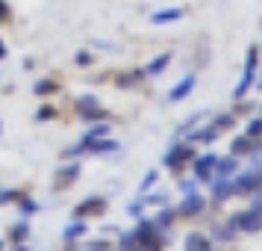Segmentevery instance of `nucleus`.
<instances>
[{
  "mask_svg": "<svg viewBox=\"0 0 262 251\" xmlns=\"http://www.w3.org/2000/svg\"><path fill=\"white\" fill-rule=\"evenodd\" d=\"M259 133H262V119H253L248 127H245V136H250V139H253V136H259Z\"/></svg>",
  "mask_w": 262,
  "mask_h": 251,
  "instance_id": "27",
  "label": "nucleus"
},
{
  "mask_svg": "<svg viewBox=\"0 0 262 251\" xmlns=\"http://www.w3.org/2000/svg\"><path fill=\"white\" fill-rule=\"evenodd\" d=\"M156 178H159V171H156V168H154V171H147V175L142 178V186H139V189H142V195H144V192H147V189H150V186L156 183Z\"/></svg>",
  "mask_w": 262,
  "mask_h": 251,
  "instance_id": "26",
  "label": "nucleus"
},
{
  "mask_svg": "<svg viewBox=\"0 0 262 251\" xmlns=\"http://www.w3.org/2000/svg\"><path fill=\"white\" fill-rule=\"evenodd\" d=\"M180 192H183V195H191V192H198V180H183V183H180Z\"/></svg>",
  "mask_w": 262,
  "mask_h": 251,
  "instance_id": "30",
  "label": "nucleus"
},
{
  "mask_svg": "<svg viewBox=\"0 0 262 251\" xmlns=\"http://www.w3.org/2000/svg\"><path fill=\"white\" fill-rule=\"evenodd\" d=\"M83 234H85V222H83V219H77L74 225L65 227V237H62V239H65V242H74V239L83 237Z\"/></svg>",
  "mask_w": 262,
  "mask_h": 251,
  "instance_id": "19",
  "label": "nucleus"
},
{
  "mask_svg": "<svg viewBox=\"0 0 262 251\" xmlns=\"http://www.w3.org/2000/svg\"><path fill=\"white\" fill-rule=\"evenodd\" d=\"M212 237L218 239V242H233V239H236V230L230 225H212Z\"/></svg>",
  "mask_w": 262,
  "mask_h": 251,
  "instance_id": "18",
  "label": "nucleus"
},
{
  "mask_svg": "<svg viewBox=\"0 0 262 251\" xmlns=\"http://www.w3.org/2000/svg\"><path fill=\"white\" fill-rule=\"evenodd\" d=\"M186 251H209V239L203 234H189L186 237Z\"/></svg>",
  "mask_w": 262,
  "mask_h": 251,
  "instance_id": "16",
  "label": "nucleus"
},
{
  "mask_svg": "<svg viewBox=\"0 0 262 251\" xmlns=\"http://www.w3.org/2000/svg\"><path fill=\"white\" fill-rule=\"evenodd\" d=\"M77 62H80V65H89V62H92V53H77Z\"/></svg>",
  "mask_w": 262,
  "mask_h": 251,
  "instance_id": "36",
  "label": "nucleus"
},
{
  "mask_svg": "<svg viewBox=\"0 0 262 251\" xmlns=\"http://www.w3.org/2000/svg\"><path fill=\"white\" fill-rule=\"evenodd\" d=\"M3 56H6V48H3V45H0V60H3Z\"/></svg>",
  "mask_w": 262,
  "mask_h": 251,
  "instance_id": "39",
  "label": "nucleus"
},
{
  "mask_svg": "<svg viewBox=\"0 0 262 251\" xmlns=\"http://www.w3.org/2000/svg\"><path fill=\"white\" fill-rule=\"evenodd\" d=\"M236 192H233V180H227V178H218L212 183V201L215 204H224V201H230Z\"/></svg>",
  "mask_w": 262,
  "mask_h": 251,
  "instance_id": "10",
  "label": "nucleus"
},
{
  "mask_svg": "<svg viewBox=\"0 0 262 251\" xmlns=\"http://www.w3.org/2000/svg\"><path fill=\"white\" fill-rule=\"evenodd\" d=\"M85 151H89V148H85V142H80V145H71V148H65L62 154H65V157H80V154H85Z\"/></svg>",
  "mask_w": 262,
  "mask_h": 251,
  "instance_id": "29",
  "label": "nucleus"
},
{
  "mask_svg": "<svg viewBox=\"0 0 262 251\" xmlns=\"http://www.w3.org/2000/svg\"><path fill=\"white\" fill-rule=\"evenodd\" d=\"M154 225H156V230H168V227L174 225V213H171V210H162V213L154 219Z\"/></svg>",
  "mask_w": 262,
  "mask_h": 251,
  "instance_id": "21",
  "label": "nucleus"
},
{
  "mask_svg": "<svg viewBox=\"0 0 262 251\" xmlns=\"http://www.w3.org/2000/svg\"><path fill=\"white\" fill-rule=\"evenodd\" d=\"M236 168H238V163H236V157L230 154V157H215V163H212V171L218 175V178H230V175H236Z\"/></svg>",
  "mask_w": 262,
  "mask_h": 251,
  "instance_id": "12",
  "label": "nucleus"
},
{
  "mask_svg": "<svg viewBox=\"0 0 262 251\" xmlns=\"http://www.w3.org/2000/svg\"><path fill=\"white\" fill-rule=\"evenodd\" d=\"M50 92H56V83H53V80H38L36 83V95H50Z\"/></svg>",
  "mask_w": 262,
  "mask_h": 251,
  "instance_id": "25",
  "label": "nucleus"
},
{
  "mask_svg": "<svg viewBox=\"0 0 262 251\" xmlns=\"http://www.w3.org/2000/svg\"><path fill=\"white\" fill-rule=\"evenodd\" d=\"M168 62H171V53H159L156 60L147 62V68H144L142 74H154V77H156V74H162V71L168 68Z\"/></svg>",
  "mask_w": 262,
  "mask_h": 251,
  "instance_id": "14",
  "label": "nucleus"
},
{
  "mask_svg": "<svg viewBox=\"0 0 262 251\" xmlns=\"http://www.w3.org/2000/svg\"><path fill=\"white\" fill-rule=\"evenodd\" d=\"M27 234H30V225H27V222H21V225H15L12 239H18V242H21V239H27Z\"/></svg>",
  "mask_w": 262,
  "mask_h": 251,
  "instance_id": "28",
  "label": "nucleus"
},
{
  "mask_svg": "<svg viewBox=\"0 0 262 251\" xmlns=\"http://www.w3.org/2000/svg\"><path fill=\"white\" fill-rule=\"evenodd\" d=\"M53 115H56V109H53V107H41V109L36 112L38 121H48V119H53Z\"/></svg>",
  "mask_w": 262,
  "mask_h": 251,
  "instance_id": "32",
  "label": "nucleus"
},
{
  "mask_svg": "<svg viewBox=\"0 0 262 251\" xmlns=\"http://www.w3.org/2000/svg\"><path fill=\"white\" fill-rule=\"evenodd\" d=\"M180 18H183V9H162V12L150 15L154 24H168V21H180Z\"/></svg>",
  "mask_w": 262,
  "mask_h": 251,
  "instance_id": "17",
  "label": "nucleus"
},
{
  "mask_svg": "<svg viewBox=\"0 0 262 251\" xmlns=\"http://www.w3.org/2000/svg\"><path fill=\"white\" fill-rule=\"evenodd\" d=\"M259 189H262V163H253L242 178L233 180V192L236 195H253Z\"/></svg>",
  "mask_w": 262,
  "mask_h": 251,
  "instance_id": "1",
  "label": "nucleus"
},
{
  "mask_svg": "<svg viewBox=\"0 0 262 251\" xmlns=\"http://www.w3.org/2000/svg\"><path fill=\"white\" fill-rule=\"evenodd\" d=\"M77 178H80V163H68L65 168L56 171V183H59V186H68V183L77 180Z\"/></svg>",
  "mask_w": 262,
  "mask_h": 251,
  "instance_id": "13",
  "label": "nucleus"
},
{
  "mask_svg": "<svg viewBox=\"0 0 262 251\" xmlns=\"http://www.w3.org/2000/svg\"><path fill=\"white\" fill-rule=\"evenodd\" d=\"M186 160H191V145L174 142L171 148H168V154H165V166H168V168H180Z\"/></svg>",
  "mask_w": 262,
  "mask_h": 251,
  "instance_id": "5",
  "label": "nucleus"
},
{
  "mask_svg": "<svg viewBox=\"0 0 262 251\" xmlns=\"http://www.w3.org/2000/svg\"><path fill=\"white\" fill-rule=\"evenodd\" d=\"M18 198H21V195H18V192L15 189H0V204H9V201H18Z\"/></svg>",
  "mask_w": 262,
  "mask_h": 251,
  "instance_id": "31",
  "label": "nucleus"
},
{
  "mask_svg": "<svg viewBox=\"0 0 262 251\" xmlns=\"http://www.w3.org/2000/svg\"><path fill=\"white\" fill-rule=\"evenodd\" d=\"M256 60H259V53H256V48L248 50V60H245V71H242V80H238L236 92H233V98L236 101H242V95H248L250 83L256 80Z\"/></svg>",
  "mask_w": 262,
  "mask_h": 251,
  "instance_id": "2",
  "label": "nucleus"
},
{
  "mask_svg": "<svg viewBox=\"0 0 262 251\" xmlns=\"http://www.w3.org/2000/svg\"><path fill=\"white\" fill-rule=\"evenodd\" d=\"M227 225L233 227V230H248V234H256V230H262V216L253 213V210H245V213L230 216V222H227Z\"/></svg>",
  "mask_w": 262,
  "mask_h": 251,
  "instance_id": "3",
  "label": "nucleus"
},
{
  "mask_svg": "<svg viewBox=\"0 0 262 251\" xmlns=\"http://www.w3.org/2000/svg\"><path fill=\"white\" fill-rule=\"evenodd\" d=\"M259 145H253V139L250 136H236L233 139V157H238V154H250V151H256Z\"/></svg>",
  "mask_w": 262,
  "mask_h": 251,
  "instance_id": "15",
  "label": "nucleus"
},
{
  "mask_svg": "<svg viewBox=\"0 0 262 251\" xmlns=\"http://www.w3.org/2000/svg\"><path fill=\"white\" fill-rule=\"evenodd\" d=\"M194 86H198V77H194V74H186V77H183L171 92H168V101H174V104H177V101H183V98H189Z\"/></svg>",
  "mask_w": 262,
  "mask_h": 251,
  "instance_id": "6",
  "label": "nucleus"
},
{
  "mask_svg": "<svg viewBox=\"0 0 262 251\" xmlns=\"http://www.w3.org/2000/svg\"><path fill=\"white\" fill-rule=\"evenodd\" d=\"M85 148L92 151V154H112V151H118L121 145L115 139H109V136H100V139H83Z\"/></svg>",
  "mask_w": 262,
  "mask_h": 251,
  "instance_id": "9",
  "label": "nucleus"
},
{
  "mask_svg": "<svg viewBox=\"0 0 262 251\" xmlns=\"http://www.w3.org/2000/svg\"><path fill=\"white\" fill-rule=\"evenodd\" d=\"M256 89H259V92H262V74H259V80H256Z\"/></svg>",
  "mask_w": 262,
  "mask_h": 251,
  "instance_id": "38",
  "label": "nucleus"
},
{
  "mask_svg": "<svg viewBox=\"0 0 262 251\" xmlns=\"http://www.w3.org/2000/svg\"><path fill=\"white\" fill-rule=\"evenodd\" d=\"M100 136H109V121H97L95 127H89V130H85L83 139H100Z\"/></svg>",
  "mask_w": 262,
  "mask_h": 251,
  "instance_id": "20",
  "label": "nucleus"
},
{
  "mask_svg": "<svg viewBox=\"0 0 262 251\" xmlns=\"http://www.w3.org/2000/svg\"><path fill=\"white\" fill-rule=\"evenodd\" d=\"M18 251H30V248H18Z\"/></svg>",
  "mask_w": 262,
  "mask_h": 251,
  "instance_id": "40",
  "label": "nucleus"
},
{
  "mask_svg": "<svg viewBox=\"0 0 262 251\" xmlns=\"http://www.w3.org/2000/svg\"><path fill=\"white\" fill-rule=\"evenodd\" d=\"M127 213H130V216H136V219H139V216H142V201H133L130 207H127Z\"/></svg>",
  "mask_w": 262,
  "mask_h": 251,
  "instance_id": "35",
  "label": "nucleus"
},
{
  "mask_svg": "<svg viewBox=\"0 0 262 251\" xmlns=\"http://www.w3.org/2000/svg\"><path fill=\"white\" fill-rule=\"evenodd\" d=\"M215 136H218V130H212V127H209V130H198V133H191L189 142H212Z\"/></svg>",
  "mask_w": 262,
  "mask_h": 251,
  "instance_id": "22",
  "label": "nucleus"
},
{
  "mask_svg": "<svg viewBox=\"0 0 262 251\" xmlns=\"http://www.w3.org/2000/svg\"><path fill=\"white\" fill-rule=\"evenodd\" d=\"M36 210H38L36 201H24V204H21V213H24V216H33Z\"/></svg>",
  "mask_w": 262,
  "mask_h": 251,
  "instance_id": "34",
  "label": "nucleus"
},
{
  "mask_svg": "<svg viewBox=\"0 0 262 251\" xmlns=\"http://www.w3.org/2000/svg\"><path fill=\"white\" fill-rule=\"evenodd\" d=\"M103 207H106V201H103L100 195H92V198H85V201H80L77 207H74V216H77V219H83V216L100 213Z\"/></svg>",
  "mask_w": 262,
  "mask_h": 251,
  "instance_id": "7",
  "label": "nucleus"
},
{
  "mask_svg": "<svg viewBox=\"0 0 262 251\" xmlns=\"http://www.w3.org/2000/svg\"><path fill=\"white\" fill-rule=\"evenodd\" d=\"M118 245L124 251H133L139 242H136V230H127V234H121V239H118Z\"/></svg>",
  "mask_w": 262,
  "mask_h": 251,
  "instance_id": "23",
  "label": "nucleus"
},
{
  "mask_svg": "<svg viewBox=\"0 0 262 251\" xmlns=\"http://www.w3.org/2000/svg\"><path fill=\"white\" fill-rule=\"evenodd\" d=\"M212 163H215V154H203L194 160V180H209L212 178Z\"/></svg>",
  "mask_w": 262,
  "mask_h": 251,
  "instance_id": "11",
  "label": "nucleus"
},
{
  "mask_svg": "<svg viewBox=\"0 0 262 251\" xmlns=\"http://www.w3.org/2000/svg\"><path fill=\"white\" fill-rule=\"evenodd\" d=\"M6 15H9V9H6V3L0 0V18H6Z\"/></svg>",
  "mask_w": 262,
  "mask_h": 251,
  "instance_id": "37",
  "label": "nucleus"
},
{
  "mask_svg": "<svg viewBox=\"0 0 262 251\" xmlns=\"http://www.w3.org/2000/svg\"><path fill=\"white\" fill-rule=\"evenodd\" d=\"M233 124H236V119H233V115H221V119H215L212 121V130H227V127H233Z\"/></svg>",
  "mask_w": 262,
  "mask_h": 251,
  "instance_id": "24",
  "label": "nucleus"
},
{
  "mask_svg": "<svg viewBox=\"0 0 262 251\" xmlns=\"http://www.w3.org/2000/svg\"><path fill=\"white\" fill-rule=\"evenodd\" d=\"M77 112L83 115V121H100L103 119V115H100V101H97L95 95L77 98Z\"/></svg>",
  "mask_w": 262,
  "mask_h": 251,
  "instance_id": "4",
  "label": "nucleus"
},
{
  "mask_svg": "<svg viewBox=\"0 0 262 251\" xmlns=\"http://www.w3.org/2000/svg\"><path fill=\"white\" fill-rule=\"evenodd\" d=\"M203 207H206V201H203V195H198V192H191V195H186L183 198V204H180V216H198L203 213Z\"/></svg>",
  "mask_w": 262,
  "mask_h": 251,
  "instance_id": "8",
  "label": "nucleus"
},
{
  "mask_svg": "<svg viewBox=\"0 0 262 251\" xmlns=\"http://www.w3.org/2000/svg\"><path fill=\"white\" fill-rule=\"evenodd\" d=\"M250 210L262 216V189H259V192H253V207H250Z\"/></svg>",
  "mask_w": 262,
  "mask_h": 251,
  "instance_id": "33",
  "label": "nucleus"
}]
</instances>
